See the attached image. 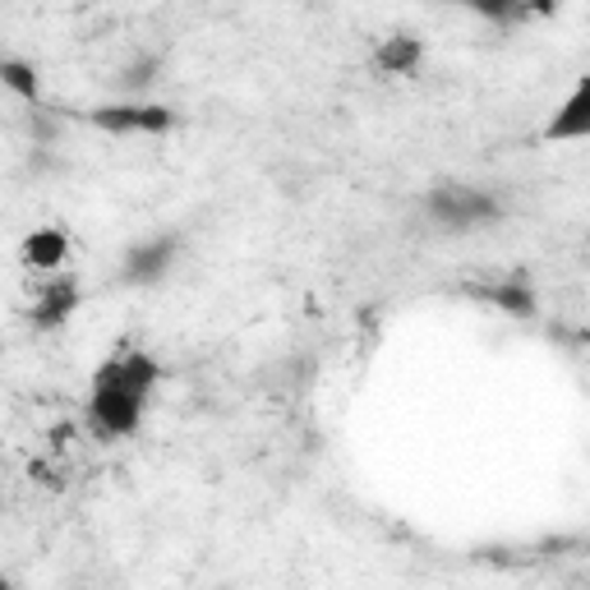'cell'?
I'll return each mask as SVG.
<instances>
[{"label":"cell","instance_id":"obj_4","mask_svg":"<svg viewBox=\"0 0 590 590\" xmlns=\"http://www.w3.org/2000/svg\"><path fill=\"white\" fill-rule=\"evenodd\" d=\"M180 254V235H153V240H139L129 245L120 258V282L125 286H153L157 277L176 264Z\"/></svg>","mask_w":590,"mask_h":590},{"label":"cell","instance_id":"obj_11","mask_svg":"<svg viewBox=\"0 0 590 590\" xmlns=\"http://www.w3.org/2000/svg\"><path fill=\"white\" fill-rule=\"evenodd\" d=\"M157 69H162V61H157V55H134V61H129L125 69H120V88H129V92H139V88H148V84H153L157 79Z\"/></svg>","mask_w":590,"mask_h":590},{"label":"cell","instance_id":"obj_12","mask_svg":"<svg viewBox=\"0 0 590 590\" xmlns=\"http://www.w3.org/2000/svg\"><path fill=\"white\" fill-rule=\"evenodd\" d=\"M0 590H10V586H5V581H0Z\"/></svg>","mask_w":590,"mask_h":590},{"label":"cell","instance_id":"obj_9","mask_svg":"<svg viewBox=\"0 0 590 590\" xmlns=\"http://www.w3.org/2000/svg\"><path fill=\"white\" fill-rule=\"evenodd\" d=\"M586 98H590V92H586V84H581L577 92H572V102L563 106V116L553 120L544 134H549V139H581L586 129H590V120H586Z\"/></svg>","mask_w":590,"mask_h":590},{"label":"cell","instance_id":"obj_6","mask_svg":"<svg viewBox=\"0 0 590 590\" xmlns=\"http://www.w3.org/2000/svg\"><path fill=\"white\" fill-rule=\"evenodd\" d=\"M420 61H424V42L415 33H393L374 47V69L383 74H415Z\"/></svg>","mask_w":590,"mask_h":590},{"label":"cell","instance_id":"obj_2","mask_svg":"<svg viewBox=\"0 0 590 590\" xmlns=\"http://www.w3.org/2000/svg\"><path fill=\"white\" fill-rule=\"evenodd\" d=\"M424 208L438 221L442 231H475V227H489V221L503 217V203H498L489 190H471V184H434Z\"/></svg>","mask_w":590,"mask_h":590},{"label":"cell","instance_id":"obj_5","mask_svg":"<svg viewBox=\"0 0 590 590\" xmlns=\"http://www.w3.org/2000/svg\"><path fill=\"white\" fill-rule=\"evenodd\" d=\"M74 309H79V282H74V277H55L51 286L37 291V300L28 309V323L42 328V332L65 328L74 319Z\"/></svg>","mask_w":590,"mask_h":590},{"label":"cell","instance_id":"obj_7","mask_svg":"<svg viewBox=\"0 0 590 590\" xmlns=\"http://www.w3.org/2000/svg\"><path fill=\"white\" fill-rule=\"evenodd\" d=\"M475 295H479V300H489V305H498L503 313H516V319H530V313H535V291H530V282L522 272L503 277V282H493V286H475Z\"/></svg>","mask_w":590,"mask_h":590},{"label":"cell","instance_id":"obj_1","mask_svg":"<svg viewBox=\"0 0 590 590\" xmlns=\"http://www.w3.org/2000/svg\"><path fill=\"white\" fill-rule=\"evenodd\" d=\"M157 383V360L148 350H125L111 356L98 374H92V401H88V424L98 438H120L139 429L143 397Z\"/></svg>","mask_w":590,"mask_h":590},{"label":"cell","instance_id":"obj_3","mask_svg":"<svg viewBox=\"0 0 590 590\" xmlns=\"http://www.w3.org/2000/svg\"><path fill=\"white\" fill-rule=\"evenodd\" d=\"M92 129H106V134H162V129L176 125L171 106H92L88 111Z\"/></svg>","mask_w":590,"mask_h":590},{"label":"cell","instance_id":"obj_10","mask_svg":"<svg viewBox=\"0 0 590 590\" xmlns=\"http://www.w3.org/2000/svg\"><path fill=\"white\" fill-rule=\"evenodd\" d=\"M0 84L10 92H18L24 102H37V92H42V79H37V69L28 61H10V55H0Z\"/></svg>","mask_w":590,"mask_h":590},{"label":"cell","instance_id":"obj_8","mask_svg":"<svg viewBox=\"0 0 590 590\" xmlns=\"http://www.w3.org/2000/svg\"><path fill=\"white\" fill-rule=\"evenodd\" d=\"M65 249H69L65 231L42 227V231H33V235L24 240V249H18V258H24V268H61Z\"/></svg>","mask_w":590,"mask_h":590}]
</instances>
